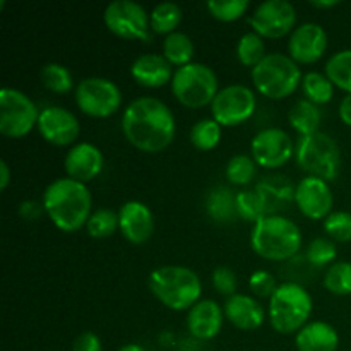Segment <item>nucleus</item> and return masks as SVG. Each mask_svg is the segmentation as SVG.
<instances>
[{
  "label": "nucleus",
  "instance_id": "nucleus-1",
  "mask_svg": "<svg viewBox=\"0 0 351 351\" xmlns=\"http://www.w3.org/2000/svg\"><path fill=\"white\" fill-rule=\"evenodd\" d=\"M122 132L137 151L158 154L173 143L177 120L160 98L141 96L123 108Z\"/></svg>",
  "mask_w": 351,
  "mask_h": 351
},
{
  "label": "nucleus",
  "instance_id": "nucleus-2",
  "mask_svg": "<svg viewBox=\"0 0 351 351\" xmlns=\"http://www.w3.org/2000/svg\"><path fill=\"white\" fill-rule=\"evenodd\" d=\"M45 215L60 232L75 233L86 228L93 215V195L88 184L69 177L55 178L41 197Z\"/></svg>",
  "mask_w": 351,
  "mask_h": 351
},
{
  "label": "nucleus",
  "instance_id": "nucleus-3",
  "mask_svg": "<svg viewBox=\"0 0 351 351\" xmlns=\"http://www.w3.org/2000/svg\"><path fill=\"white\" fill-rule=\"evenodd\" d=\"M147 287L153 297L175 312L191 311L202 300V281L194 269L177 264H167L151 271Z\"/></svg>",
  "mask_w": 351,
  "mask_h": 351
},
{
  "label": "nucleus",
  "instance_id": "nucleus-4",
  "mask_svg": "<svg viewBox=\"0 0 351 351\" xmlns=\"http://www.w3.org/2000/svg\"><path fill=\"white\" fill-rule=\"evenodd\" d=\"M302 230L293 219L281 215H267L261 218L250 232V247L254 252L266 261L283 263L300 252Z\"/></svg>",
  "mask_w": 351,
  "mask_h": 351
},
{
  "label": "nucleus",
  "instance_id": "nucleus-5",
  "mask_svg": "<svg viewBox=\"0 0 351 351\" xmlns=\"http://www.w3.org/2000/svg\"><path fill=\"white\" fill-rule=\"evenodd\" d=\"M314 312V298L307 288L295 281H285L267 304V319L271 328L280 335H297L307 326Z\"/></svg>",
  "mask_w": 351,
  "mask_h": 351
},
{
  "label": "nucleus",
  "instance_id": "nucleus-6",
  "mask_svg": "<svg viewBox=\"0 0 351 351\" xmlns=\"http://www.w3.org/2000/svg\"><path fill=\"white\" fill-rule=\"evenodd\" d=\"M250 79L261 96L280 101L300 88L304 74L300 65L290 55L273 51L250 71Z\"/></svg>",
  "mask_w": 351,
  "mask_h": 351
},
{
  "label": "nucleus",
  "instance_id": "nucleus-7",
  "mask_svg": "<svg viewBox=\"0 0 351 351\" xmlns=\"http://www.w3.org/2000/svg\"><path fill=\"white\" fill-rule=\"evenodd\" d=\"M295 161L307 173V177H317L332 182L341 171V151L335 137L319 132L298 137L295 146Z\"/></svg>",
  "mask_w": 351,
  "mask_h": 351
},
{
  "label": "nucleus",
  "instance_id": "nucleus-8",
  "mask_svg": "<svg viewBox=\"0 0 351 351\" xmlns=\"http://www.w3.org/2000/svg\"><path fill=\"white\" fill-rule=\"evenodd\" d=\"M170 89L180 105L197 110L208 105L211 106L221 88L215 69L202 62H191L184 67L175 69Z\"/></svg>",
  "mask_w": 351,
  "mask_h": 351
},
{
  "label": "nucleus",
  "instance_id": "nucleus-9",
  "mask_svg": "<svg viewBox=\"0 0 351 351\" xmlns=\"http://www.w3.org/2000/svg\"><path fill=\"white\" fill-rule=\"evenodd\" d=\"M74 99L77 108L93 119H108L122 108L120 86L108 77L91 75L75 84Z\"/></svg>",
  "mask_w": 351,
  "mask_h": 351
},
{
  "label": "nucleus",
  "instance_id": "nucleus-10",
  "mask_svg": "<svg viewBox=\"0 0 351 351\" xmlns=\"http://www.w3.org/2000/svg\"><path fill=\"white\" fill-rule=\"evenodd\" d=\"M41 110L24 91L16 88L0 89V134L9 139H23L38 127Z\"/></svg>",
  "mask_w": 351,
  "mask_h": 351
},
{
  "label": "nucleus",
  "instance_id": "nucleus-11",
  "mask_svg": "<svg viewBox=\"0 0 351 351\" xmlns=\"http://www.w3.org/2000/svg\"><path fill=\"white\" fill-rule=\"evenodd\" d=\"M103 23L115 36L129 41L151 40L149 12L134 0H113L103 10Z\"/></svg>",
  "mask_w": 351,
  "mask_h": 351
},
{
  "label": "nucleus",
  "instance_id": "nucleus-12",
  "mask_svg": "<svg viewBox=\"0 0 351 351\" xmlns=\"http://www.w3.org/2000/svg\"><path fill=\"white\" fill-rule=\"evenodd\" d=\"M257 110V95L245 84L223 86L211 103V119L221 127H239L252 119Z\"/></svg>",
  "mask_w": 351,
  "mask_h": 351
},
{
  "label": "nucleus",
  "instance_id": "nucleus-13",
  "mask_svg": "<svg viewBox=\"0 0 351 351\" xmlns=\"http://www.w3.org/2000/svg\"><path fill=\"white\" fill-rule=\"evenodd\" d=\"M249 24L259 36L280 40L293 33L297 27V9L287 0H266L252 10Z\"/></svg>",
  "mask_w": 351,
  "mask_h": 351
},
{
  "label": "nucleus",
  "instance_id": "nucleus-14",
  "mask_svg": "<svg viewBox=\"0 0 351 351\" xmlns=\"http://www.w3.org/2000/svg\"><path fill=\"white\" fill-rule=\"evenodd\" d=\"M295 146L290 134L280 127H266L250 141V156L264 170H278L295 158Z\"/></svg>",
  "mask_w": 351,
  "mask_h": 351
},
{
  "label": "nucleus",
  "instance_id": "nucleus-15",
  "mask_svg": "<svg viewBox=\"0 0 351 351\" xmlns=\"http://www.w3.org/2000/svg\"><path fill=\"white\" fill-rule=\"evenodd\" d=\"M38 132L48 144L57 147H72L81 136L79 119L64 106L51 105L41 110Z\"/></svg>",
  "mask_w": 351,
  "mask_h": 351
},
{
  "label": "nucleus",
  "instance_id": "nucleus-16",
  "mask_svg": "<svg viewBox=\"0 0 351 351\" xmlns=\"http://www.w3.org/2000/svg\"><path fill=\"white\" fill-rule=\"evenodd\" d=\"M293 202L305 218L324 221L332 213L335 195L329 182L317 177H305L297 184Z\"/></svg>",
  "mask_w": 351,
  "mask_h": 351
},
{
  "label": "nucleus",
  "instance_id": "nucleus-17",
  "mask_svg": "<svg viewBox=\"0 0 351 351\" xmlns=\"http://www.w3.org/2000/svg\"><path fill=\"white\" fill-rule=\"evenodd\" d=\"M329 47L328 31L319 23H302L288 38V55L298 65H311L321 60Z\"/></svg>",
  "mask_w": 351,
  "mask_h": 351
},
{
  "label": "nucleus",
  "instance_id": "nucleus-18",
  "mask_svg": "<svg viewBox=\"0 0 351 351\" xmlns=\"http://www.w3.org/2000/svg\"><path fill=\"white\" fill-rule=\"evenodd\" d=\"M120 233L127 242L134 245H143L154 233V215L151 208L144 202L127 201L120 206L119 211Z\"/></svg>",
  "mask_w": 351,
  "mask_h": 351
},
{
  "label": "nucleus",
  "instance_id": "nucleus-19",
  "mask_svg": "<svg viewBox=\"0 0 351 351\" xmlns=\"http://www.w3.org/2000/svg\"><path fill=\"white\" fill-rule=\"evenodd\" d=\"M105 167V158H103L101 149L96 144L82 141V143L74 144L69 147L64 158V170L69 178L88 184L95 180L101 173Z\"/></svg>",
  "mask_w": 351,
  "mask_h": 351
},
{
  "label": "nucleus",
  "instance_id": "nucleus-20",
  "mask_svg": "<svg viewBox=\"0 0 351 351\" xmlns=\"http://www.w3.org/2000/svg\"><path fill=\"white\" fill-rule=\"evenodd\" d=\"M187 329L199 341L215 339L221 332L225 311L213 298H202L187 312Z\"/></svg>",
  "mask_w": 351,
  "mask_h": 351
},
{
  "label": "nucleus",
  "instance_id": "nucleus-21",
  "mask_svg": "<svg viewBox=\"0 0 351 351\" xmlns=\"http://www.w3.org/2000/svg\"><path fill=\"white\" fill-rule=\"evenodd\" d=\"M223 311L226 321L240 331H256L267 319V311L259 298L245 293H235L226 298Z\"/></svg>",
  "mask_w": 351,
  "mask_h": 351
},
{
  "label": "nucleus",
  "instance_id": "nucleus-22",
  "mask_svg": "<svg viewBox=\"0 0 351 351\" xmlns=\"http://www.w3.org/2000/svg\"><path fill=\"white\" fill-rule=\"evenodd\" d=\"M173 74V65L160 53H143L130 64V77L143 88H163L170 84Z\"/></svg>",
  "mask_w": 351,
  "mask_h": 351
},
{
  "label": "nucleus",
  "instance_id": "nucleus-23",
  "mask_svg": "<svg viewBox=\"0 0 351 351\" xmlns=\"http://www.w3.org/2000/svg\"><path fill=\"white\" fill-rule=\"evenodd\" d=\"M338 346V331L326 321H311L295 335L297 351H336Z\"/></svg>",
  "mask_w": 351,
  "mask_h": 351
},
{
  "label": "nucleus",
  "instance_id": "nucleus-24",
  "mask_svg": "<svg viewBox=\"0 0 351 351\" xmlns=\"http://www.w3.org/2000/svg\"><path fill=\"white\" fill-rule=\"evenodd\" d=\"M206 213L216 223H232L237 216V194L225 185H216L206 195Z\"/></svg>",
  "mask_w": 351,
  "mask_h": 351
},
{
  "label": "nucleus",
  "instance_id": "nucleus-25",
  "mask_svg": "<svg viewBox=\"0 0 351 351\" xmlns=\"http://www.w3.org/2000/svg\"><path fill=\"white\" fill-rule=\"evenodd\" d=\"M322 112L315 103L302 98L293 103L288 112V123L300 137L311 136L321 130Z\"/></svg>",
  "mask_w": 351,
  "mask_h": 351
},
{
  "label": "nucleus",
  "instance_id": "nucleus-26",
  "mask_svg": "<svg viewBox=\"0 0 351 351\" xmlns=\"http://www.w3.org/2000/svg\"><path fill=\"white\" fill-rule=\"evenodd\" d=\"M256 189L266 199L271 215H274V209L280 208L281 204L295 201V189H297V185L291 184L285 175H266V177L261 178Z\"/></svg>",
  "mask_w": 351,
  "mask_h": 351
},
{
  "label": "nucleus",
  "instance_id": "nucleus-27",
  "mask_svg": "<svg viewBox=\"0 0 351 351\" xmlns=\"http://www.w3.org/2000/svg\"><path fill=\"white\" fill-rule=\"evenodd\" d=\"M163 57L170 62L173 67H184V65L194 62L195 47L192 38L184 31H175V33L165 36L163 45Z\"/></svg>",
  "mask_w": 351,
  "mask_h": 351
},
{
  "label": "nucleus",
  "instance_id": "nucleus-28",
  "mask_svg": "<svg viewBox=\"0 0 351 351\" xmlns=\"http://www.w3.org/2000/svg\"><path fill=\"white\" fill-rule=\"evenodd\" d=\"M184 17V10L178 3L175 2H160L153 7L149 14L151 19V31L156 34H168L178 31V26Z\"/></svg>",
  "mask_w": 351,
  "mask_h": 351
},
{
  "label": "nucleus",
  "instance_id": "nucleus-29",
  "mask_svg": "<svg viewBox=\"0 0 351 351\" xmlns=\"http://www.w3.org/2000/svg\"><path fill=\"white\" fill-rule=\"evenodd\" d=\"M324 74L335 84V88L351 95V48L332 53L326 62Z\"/></svg>",
  "mask_w": 351,
  "mask_h": 351
},
{
  "label": "nucleus",
  "instance_id": "nucleus-30",
  "mask_svg": "<svg viewBox=\"0 0 351 351\" xmlns=\"http://www.w3.org/2000/svg\"><path fill=\"white\" fill-rule=\"evenodd\" d=\"M271 215L269 206L257 189L237 192V216L256 225L261 218Z\"/></svg>",
  "mask_w": 351,
  "mask_h": 351
},
{
  "label": "nucleus",
  "instance_id": "nucleus-31",
  "mask_svg": "<svg viewBox=\"0 0 351 351\" xmlns=\"http://www.w3.org/2000/svg\"><path fill=\"white\" fill-rule=\"evenodd\" d=\"M302 91H304L305 99L321 106L332 99V96H335V84L329 81V77L324 72L311 71L307 74H304V79H302Z\"/></svg>",
  "mask_w": 351,
  "mask_h": 351
},
{
  "label": "nucleus",
  "instance_id": "nucleus-32",
  "mask_svg": "<svg viewBox=\"0 0 351 351\" xmlns=\"http://www.w3.org/2000/svg\"><path fill=\"white\" fill-rule=\"evenodd\" d=\"M223 127L215 119H201L192 125L189 139L197 151H213L219 146Z\"/></svg>",
  "mask_w": 351,
  "mask_h": 351
},
{
  "label": "nucleus",
  "instance_id": "nucleus-33",
  "mask_svg": "<svg viewBox=\"0 0 351 351\" xmlns=\"http://www.w3.org/2000/svg\"><path fill=\"white\" fill-rule=\"evenodd\" d=\"M40 79L48 91L55 95H67L74 88V77H72L69 67L58 62H48L41 67Z\"/></svg>",
  "mask_w": 351,
  "mask_h": 351
},
{
  "label": "nucleus",
  "instance_id": "nucleus-34",
  "mask_svg": "<svg viewBox=\"0 0 351 351\" xmlns=\"http://www.w3.org/2000/svg\"><path fill=\"white\" fill-rule=\"evenodd\" d=\"M237 58L243 67H249L252 71L264 57H266V43L264 38L259 36L254 31H247L239 38L237 43Z\"/></svg>",
  "mask_w": 351,
  "mask_h": 351
},
{
  "label": "nucleus",
  "instance_id": "nucleus-35",
  "mask_svg": "<svg viewBox=\"0 0 351 351\" xmlns=\"http://www.w3.org/2000/svg\"><path fill=\"white\" fill-rule=\"evenodd\" d=\"M322 285L326 290L338 297L351 295V263L350 261H336L326 269Z\"/></svg>",
  "mask_w": 351,
  "mask_h": 351
},
{
  "label": "nucleus",
  "instance_id": "nucleus-36",
  "mask_svg": "<svg viewBox=\"0 0 351 351\" xmlns=\"http://www.w3.org/2000/svg\"><path fill=\"white\" fill-rule=\"evenodd\" d=\"M86 232H88V235L91 237V239H108L113 233L120 232L119 213L106 208L96 209V211H93V215L89 216L88 223H86Z\"/></svg>",
  "mask_w": 351,
  "mask_h": 351
},
{
  "label": "nucleus",
  "instance_id": "nucleus-37",
  "mask_svg": "<svg viewBox=\"0 0 351 351\" xmlns=\"http://www.w3.org/2000/svg\"><path fill=\"white\" fill-rule=\"evenodd\" d=\"M257 175V163L254 161L252 156H247V154H235L233 158H230L228 163L225 168V177L230 184L243 185L250 184V182L256 178Z\"/></svg>",
  "mask_w": 351,
  "mask_h": 351
},
{
  "label": "nucleus",
  "instance_id": "nucleus-38",
  "mask_svg": "<svg viewBox=\"0 0 351 351\" xmlns=\"http://www.w3.org/2000/svg\"><path fill=\"white\" fill-rule=\"evenodd\" d=\"M336 257H338L336 242H332L328 237L314 239L307 245V250H305V261L314 267L332 266L336 263Z\"/></svg>",
  "mask_w": 351,
  "mask_h": 351
},
{
  "label": "nucleus",
  "instance_id": "nucleus-39",
  "mask_svg": "<svg viewBox=\"0 0 351 351\" xmlns=\"http://www.w3.org/2000/svg\"><path fill=\"white\" fill-rule=\"evenodd\" d=\"M249 7V0H209V2L206 3L208 12L211 14L216 21H221V23H233V21H239L240 17L245 16Z\"/></svg>",
  "mask_w": 351,
  "mask_h": 351
},
{
  "label": "nucleus",
  "instance_id": "nucleus-40",
  "mask_svg": "<svg viewBox=\"0 0 351 351\" xmlns=\"http://www.w3.org/2000/svg\"><path fill=\"white\" fill-rule=\"evenodd\" d=\"M322 223L326 235L332 242H351V213L332 211Z\"/></svg>",
  "mask_w": 351,
  "mask_h": 351
},
{
  "label": "nucleus",
  "instance_id": "nucleus-41",
  "mask_svg": "<svg viewBox=\"0 0 351 351\" xmlns=\"http://www.w3.org/2000/svg\"><path fill=\"white\" fill-rule=\"evenodd\" d=\"M280 287L271 271L256 269L249 276V288L256 298H267L269 300L276 288Z\"/></svg>",
  "mask_w": 351,
  "mask_h": 351
},
{
  "label": "nucleus",
  "instance_id": "nucleus-42",
  "mask_svg": "<svg viewBox=\"0 0 351 351\" xmlns=\"http://www.w3.org/2000/svg\"><path fill=\"white\" fill-rule=\"evenodd\" d=\"M211 283L215 287V290L219 295H225L226 298L233 297L237 293V287H239L235 271L228 266L215 267V271L211 274Z\"/></svg>",
  "mask_w": 351,
  "mask_h": 351
},
{
  "label": "nucleus",
  "instance_id": "nucleus-43",
  "mask_svg": "<svg viewBox=\"0 0 351 351\" xmlns=\"http://www.w3.org/2000/svg\"><path fill=\"white\" fill-rule=\"evenodd\" d=\"M72 351H103L101 339H99V336L96 332L84 331L74 339Z\"/></svg>",
  "mask_w": 351,
  "mask_h": 351
},
{
  "label": "nucleus",
  "instance_id": "nucleus-44",
  "mask_svg": "<svg viewBox=\"0 0 351 351\" xmlns=\"http://www.w3.org/2000/svg\"><path fill=\"white\" fill-rule=\"evenodd\" d=\"M41 215H45V209L40 201L27 199V201H23L19 204V216L26 221H36Z\"/></svg>",
  "mask_w": 351,
  "mask_h": 351
},
{
  "label": "nucleus",
  "instance_id": "nucleus-45",
  "mask_svg": "<svg viewBox=\"0 0 351 351\" xmlns=\"http://www.w3.org/2000/svg\"><path fill=\"white\" fill-rule=\"evenodd\" d=\"M338 113H339V119H341V122L345 123V125L351 127V95H346L345 98L341 99Z\"/></svg>",
  "mask_w": 351,
  "mask_h": 351
},
{
  "label": "nucleus",
  "instance_id": "nucleus-46",
  "mask_svg": "<svg viewBox=\"0 0 351 351\" xmlns=\"http://www.w3.org/2000/svg\"><path fill=\"white\" fill-rule=\"evenodd\" d=\"M10 167L5 160H0V191H7L10 184Z\"/></svg>",
  "mask_w": 351,
  "mask_h": 351
},
{
  "label": "nucleus",
  "instance_id": "nucleus-47",
  "mask_svg": "<svg viewBox=\"0 0 351 351\" xmlns=\"http://www.w3.org/2000/svg\"><path fill=\"white\" fill-rule=\"evenodd\" d=\"M314 9H332V7L339 5V0H314L311 2Z\"/></svg>",
  "mask_w": 351,
  "mask_h": 351
},
{
  "label": "nucleus",
  "instance_id": "nucleus-48",
  "mask_svg": "<svg viewBox=\"0 0 351 351\" xmlns=\"http://www.w3.org/2000/svg\"><path fill=\"white\" fill-rule=\"evenodd\" d=\"M117 351H147L144 346L137 345V343H127V345H123L122 348H119Z\"/></svg>",
  "mask_w": 351,
  "mask_h": 351
}]
</instances>
